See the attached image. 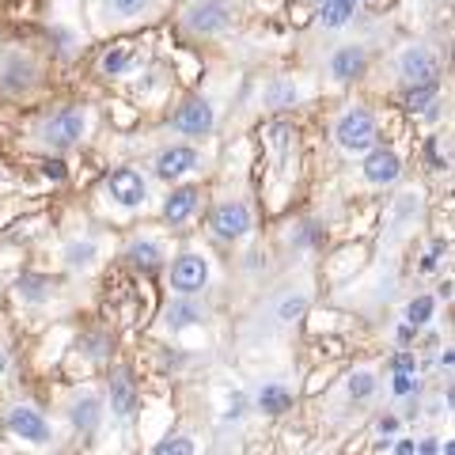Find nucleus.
Here are the masks:
<instances>
[{
	"label": "nucleus",
	"mask_w": 455,
	"mask_h": 455,
	"mask_svg": "<svg viewBox=\"0 0 455 455\" xmlns=\"http://www.w3.org/2000/svg\"><path fill=\"white\" fill-rule=\"evenodd\" d=\"M197 209H202V190L190 187V182H179V187L164 197L160 217H164V224H171V228H182V224H190V220L197 217Z\"/></svg>",
	"instance_id": "obj_22"
},
{
	"label": "nucleus",
	"mask_w": 455,
	"mask_h": 455,
	"mask_svg": "<svg viewBox=\"0 0 455 455\" xmlns=\"http://www.w3.org/2000/svg\"><path fill=\"white\" fill-rule=\"evenodd\" d=\"M357 16H361V0H319L315 4V27L323 35L349 31Z\"/></svg>",
	"instance_id": "obj_24"
},
{
	"label": "nucleus",
	"mask_w": 455,
	"mask_h": 455,
	"mask_svg": "<svg viewBox=\"0 0 455 455\" xmlns=\"http://www.w3.org/2000/svg\"><path fill=\"white\" fill-rule=\"evenodd\" d=\"M68 421H73L76 433L95 436L99 429H103V421H107V403H103V395L92 391V387H80L73 398H68Z\"/></svg>",
	"instance_id": "obj_20"
},
{
	"label": "nucleus",
	"mask_w": 455,
	"mask_h": 455,
	"mask_svg": "<svg viewBox=\"0 0 455 455\" xmlns=\"http://www.w3.org/2000/svg\"><path fill=\"white\" fill-rule=\"evenodd\" d=\"M145 65H148V46L145 42L122 38V42H114V46H107L103 57H99V76L103 80H125V76L140 73Z\"/></svg>",
	"instance_id": "obj_15"
},
{
	"label": "nucleus",
	"mask_w": 455,
	"mask_h": 455,
	"mask_svg": "<svg viewBox=\"0 0 455 455\" xmlns=\"http://www.w3.org/2000/svg\"><path fill=\"white\" fill-rule=\"evenodd\" d=\"M4 429L27 448H53L57 440V425L50 421L46 410H38L35 403H12L4 410Z\"/></svg>",
	"instance_id": "obj_6"
},
{
	"label": "nucleus",
	"mask_w": 455,
	"mask_h": 455,
	"mask_svg": "<svg viewBox=\"0 0 455 455\" xmlns=\"http://www.w3.org/2000/svg\"><path fill=\"white\" fill-rule=\"evenodd\" d=\"M391 76L398 80V88H418V84H440L444 76V61L429 42H406L391 57Z\"/></svg>",
	"instance_id": "obj_4"
},
{
	"label": "nucleus",
	"mask_w": 455,
	"mask_h": 455,
	"mask_svg": "<svg viewBox=\"0 0 455 455\" xmlns=\"http://www.w3.org/2000/svg\"><path fill=\"white\" fill-rule=\"evenodd\" d=\"M433 315H436V296H414V300L403 307V323L418 326V331H425V326L433 323Z\"/></svg>",
	"instance_id": "obj_31"
},
{
	"label": "nucleus",
	"mask_w": 455,
	"mask_h": 455,
	"mask_svg": "<svg viewBox=\"0 0 455 455\" xmlns=\"http://www.w3.org/2000/svg\"><path fill=\"white\" fill-rule=\"evenodd\" d=\"M383 451H395V455H418V436H395V444H383Z\"/></svg>",
	"instance_id": "obj_38"
},
{
	"label": "nucleus",
	"mask_w": 455,
	"mask_h": 455,
	"mask_svg": "<svg viewBox=\"0 0 455 455\" xmlns=\"http://www.w3.org/2000/svg\"><path fill=\"white\" fill-rule=\"evenodd\" d=\"M311 307V289L307 281H292V284H281V289L269 296V304L262 311V326L266 331H289V326H296Z\"/></svg>",
	"instance_id": "obj_8"
},
{
	"label": "nucleus",
	"mask_w": 455,
	"mask_h": 455,
	"mask_svg": "<svg viewBox=\"0 0 455 455\" xmlns=\"http://www.w3.org/2000/svg\"><path fill=\"white\" fill-rule=\"evenodd\" d=\"M425 160L433 171H448V156L440 152V137H425Z\"/></svg>",
	"instance_id": "obj_37"
},
{
	"label": "nucleus",
	"mask_w": 455,
	"mask_h": 455,
	"mask_svg": "<svg viewBox=\"0 0 455 455\" xmlns=\"http://www.w3.org/2000/svg\"><path fill=\"white\" fill-rule=\"evenodd\" d=\"M160 319H164L160 326H164L167 334H179V331H187V326L205 323V319H209V304L202 300V292H197V296H179V292H175V300L164 307Z\"/></svg>",
	"instance_id": "obj_21"
},
{
	"label": "nucleus",
	"mask_w": 455,
	"mask_h": 455,
	"mask_svg": "<svg viewBox=\"0 0 455 455\" xmlns=\"http://www.w3.org/2000/svg\"><path fill=\"white\" fill-rule=\"evenodd\" d=\"M254 232V209L247 202H220L217 209L209 212V235L220 239V243H239V239H247Z\"/></svg>",
	"instance_id": "obj_13"
},
{
	"label": "nucleus",
	"mask_w": 455,
	"mask_h": 455,
	"mask_svg": "<svg viewBox=\"0 0 455 455\" xmlns=\"http://www.w3.org/2000/svg\"><path fill=\"white\" fill-rule=\"evenodd\" d=\"M425 217V190L421 187H403L391 197V209H387V232L383 239L387 243H398V239H410L418 232V224Z\"/></svg>",
	"instance_id": "obj_10"
},
{
	"label": "nucleus",
	"mask_w": 455,
	"mask_h": 455,
	"mask_svg": "<svg viewBox=\"0 0 455 455\" xmlns=\"http://www.w3.org/2000/svg\"><path fill=\"white\" fill-rule=\"evenodd\" d=\"M444 259H448V243H444V239H433V243L425 247L421 262H418V274H421V277L440 274V266H444Z\"/></svg>",
	"instance_id": "obj_34"
},
{
	"label": "nucleus",
	"mask_w": 455,
	"mask_h": 455,
	"mask_svg": "<svg viewBox=\"0 0 455 455\" xmlns=\"http://www.w3.org/2000/svg\"><path fill=\"white\" fill-rule=\"evenodd\" d=\"M16 300L27 304V307H42V304H50L53 300V292H57V284L50 277H42V274H20L16 277Z\"/></svg>",
	"instance_id": "obj_30"
},
{
	"label": "nucleus",
	"mask_w": 455,
	"mask_h": 455,
	"mask_svg": "<svg viewBox=\"0 0 455 455\" xmlns=\"http://www.w3.org/2000/svg\"><path fill=\"white\" fill-rule=\"evenodd\" d=\"M391 395L406 398V395H421V376H418V357L414 349L403 346L391 357Z\"/></svg>",
	"instance_id": "obj_28"
},
{
	"label": "nucleus",
	"mask_w": 455,
	"mask_h": 455,
	"mask_svg": "<svg viewBox=\"0 0 455 455\" xmlns=\"http://www.w3.org/2000/svg\"><path fill=\"white\" fill-rule=\"evenodd\" d=\"M251 418V395L247 391H232L228 395V403H224V410H220V425H243Z\"/></svg>",
	"instance_id": "obj_32"
},
{
	"label": "nucleus",
	"mask_w": 455,
	"mask_h": 455,
	"mask_svg": "<svg viewBox=\"0 0 455 455\" xmlns=\"http://www.w3.org/2000/svg\"><path fill=\"white\" fill-rule=\"evenodd\" d=\"M239 23V0H187L179 8V27L190 38H220Z\"/></svg>",
	"instance_id": "obj_2"
},
{
	"label": "nucleus",
	"mask_w": 455,
	"mask_h": 455,
	"mask_svg": "<svg viewBox=\"0 0 455 455\" xmlns=\"http://www.w3.org/2000/svg\"><path fill=\"white\" fill-rule=\"evenodd\" d=\"M209 281H212V266L205 259V251H179L175 259H171V269H167V284H171V292H179V296H197V292H205L209 289Z\"/></svg>",
	"instance_id": "obj_9"
},
{
	"label": "nucleus",
	"mask_w": 455,
	"mask_h": 455,
	"mask_svg": "<svg viewBox=\"0 0 455 455\" xmlns=\"http://www.w3.org/2000/svg\"><path fill=\"white\" fill-rule=\"evenodd\" d=\"M292 243L296 247H307V251H315L323 243V228L319 224H296V232H292Z\"/></svg>",
	"instance_id": "obj_36"
},
{
	"label": "nucleus",
	"mask_w": 455,
	"mask_h": 455,
	"mask_svg": "<svg viewBox=\"0 0 455 455\" xmlns=\"http://www.w3.org/2000/svg\"><path fill=\"white\" fill-rule=\"evenodd\" d=\"M103 202L118 217H133L152 205V182L140 167H114L103 182Z\"/></svg>",
	"instance_id": "obj_3"
},
{
	"label": "nucleus",
	"mask_w": 455,
	"mask_h": 455,
	"mask_svg": "<svg viewBox=\"0 0 455 455\" xmlns=\"http://www.w3.org/2000/svg\"><path fill=\"white\" fill-rule=\"evenodd\" d=\"M110 334L107 331H88V334H80L76 338V349L84 353V357H92V361H107L110 357Z\"/></svg>",
	"instance_id": "obj_33"
},
{
	"label": "nucleus",
	"mask_w": 455,
	"mask_h": 455,
	"mask_svg": "<svg viewBox=\"0 0 455 455\" xmlns=\"http://www.w3.org/2000/svg\"><path fill=\"white\" fill-rule=\"evenodd\" d=\"M103 259H107V243L99 235H76L61 247V262L73 269V274H92Z\"/></svg>",
	"instance_id": "obj_23"
},
{
	"label": "nucleus",
	"mask_w": 455,
	"mask_h": 455,
	"mask_svg": "<svg viewBox=\"0 0 455 455\" xmlns=\"http://www.w3.org/2000/svg\"><path fill=\"white\" fill-rule=\"evenodd\" d=\"M156 455H194L197 451V440L187 433H175V436H164L160 444H152Z\"/></svg>",
	"instance_id": "obj_35"
},
{
	"label": "nucleus",
	"mask_w": 455,
	"mask_h": 455,
	"mask_svg": "<svg viewBox=\"0 0 455 455\" xmlns=\"http://www.w3.org/2000/svg\"><path fill=\"white\" fill-rule=\"evenodd\" d=\"M451 361H455V357H451V349H444V357H440V368H444L448 376H451Z\"/></svg>",
	"instance_id": "obj_39"
},
{
	"label": "nucleus",
	"mask_w": 455,
	"mask_h": 455,
	"mask_svg": "<svg viewBox=\"0 0 455 455\" xmlns=\"http://www.w3.org/2000/svg\"><path fill=\"white\" fill-rule=\"evenodd\" d=\"M376 395H379V372L368 364L353 368V372L341 379V403L346 406H368Z\"/></svg>",
	"instance_id": "obj_27"
},
{
	"label": "nucleus",
	"mask_w": 455,
	"mask_h": 455,
	"mask_svg": "<svg viewBox=\"0 0 455 455\" xmlns=\"http://www.w3.org/2000/svg\"><path fill=\"white\" fill-rule=\"evenodd\" d=\"M307 95H311V92L300 84V76L281 73V76H269V80H266L262 103H266V110H292V107H300Z\"/></svg>",
	"instance_id": "obj_25"
},
{
	"label": "nucleus",
	"mask_w": 455,
	"mask_h": 455,
	"mask_svg": "<svg viewBox=\"0 0 455 455\" xmlns=\"http://www.w3.org/2000/svg\"><path fill=\"white\" fill-rule=\"evenodd\" d=\"M160 8H164V0H99V20L110 31H118V27H137V23L156 20Z\"/></svg>",
	"instance_id": "obj_18"
},
{
	"label": "nucleus",
	"mask_w": 455,
	"mask_h": 455,
	"mask_svg": "<svg viewBox=\"0 0 455 455\" xmlns=\"http://www.w3.org/2000/svg\"><path fill=\"white\" fill-rule=\"evenodd\" d=\"M292 403H296V387H292L289 376H262L251 391V410H259L262 418L289 414Z\"/></svg>",
	"instance_id": "obj_17"
},
{
	"label": "nucleus",
	"mask_w": 455,
	"mask_h": 455,
	"mask_svg": "<svg viewBox=\"0 0 455 455\" xmlns=\"http://www.w3.org/2000/svg\"><path fill=\"white\" fill-rule=\"evenodd\" d=\"M92 130H95V110L84 103H73V107L46 114V118L35 125V140L46 152H68V148L84 145V140L92 137Z\"/></svg>",
	"instance_id": "obj_1"
},
{
	"label": "nucleus",
	"mask_w": 455,
	"mask_h": 455,
	"mask_svg": "<svg viewBox=\"0 0 455 455\" xmlns=\"http://www.w3.org/2000/svg\"><path fill=\"white\" fill-rule=\"evenodd\" d=\"M107 410L114 414V421H130L137 414L140 406V395H137V379L130 376V368H114V372L107 376Z\"/></svg>",
	"instance_id": "obj_19"
},
{
	"label": "nucleus",
	"mask_w": 455,
	"mask_h": 455,
	"mask_svg": "<svg viewBox=\"0 0 455 455\" xmlns=\"http://www.w3.org/2000/svg\"><path fill=\"white\" fill-rule=\"evenodd\" d=\"M167 130L179 133V137H194V140L197 137H209L212 130H217V107H212V99H205V95L182 99L179 110L171 114Z\"/></svg>",
	"instance_id": "obj_14"
},
{
	"label": "nucleus",
	"mask_w": 455,
	"mask_h": 455,
	"mask_svg": "<svg viewBox=\"0 0 455 455\" xmlns=\"http://www.w3.org/2000/svg\"><path fill=\"white\" fill-rule=\"evenodd\" d=\"M8 372V357H4V349H0V376Z\"/></svg>",
	"instance_id": "obj_40"
},
{
	"label": "nucleus",
	"mask_w": 455,
	"mask_h": 455,
	"mask_svg": "<svg viewBox=\"0 0 455 455\" xmlns=\"http://www.w3.org/2000/svg\"><path fill=\"white\" fill-rule=\"evenodd\" d=\"M364 4H372V8H376V4H379V0H361V8H364Z\"/></svg>",
	"instance_id": "obj_41"
},
{
	"label": "nucleus",
	"mask_w": 455,
	"mask_h": 455,
	"mask_svg": "<svg viewBox=\"0 0 455 455\" xmlns=\"http://www.w3.org/2000/svg\"><path fill=\"white\" fill-rule=\"evenodd\" d=\"M35 88H38V61L27 50H8L0 57V92L23 99Z\"/></svg>",
	"instance_id": "obj_16"
},
{
	"label": "nucleus",
	"mask_w": 455,
	"mask_h": 455,
	"mask_svg": "<svg viewBox=\"0 0 455 455\" xmlns=\"http://www.w3.org/2000/svg\"><path fill=\"white\" fill-rule=\"evenodd\" d=\"M331 137H334L338 152L361 156V152H368V148H372L376 140H379V122H376V114L368 110L364 103H349V107L334 118Z\"/></svg>",
	"instance_id": "obj_5"
},
{
	"label": "nucleus",
	"mask_w": 455,
	"mask_h": 455,
	"mask_svg": "<svg viewBox=\"0 0 455 455\" xmlns=\"http://www.w3.org/2000/svg\"><path fill=\"white\" fill-rule=\"evenodd\" d=\"M205 171V152L194 145H167L152 156V175L160 182H187Z\"/></svg>",
	"instance_id": "obj_12"
},
{
	"label": "nucleus",
	"mask_w": 455,
	"mask_h": 455,
	"mask_svg": "<svg viewBox=\"0 0 455 455\" xmlns=\"http://www.w3.org/2000/svg\"><path fill=\"white\" fill-rule=\"evenodd\" d=\"M403 107H406L410 118L440 122V114H444V92H440V84H418V88H403Z\"/></svg>",
	"instance_id": "obj_26"
},
{
	"label": "nucleus",
	"mask_w": 455,
	"mask_h": 455,
	"mask_svg": "<svg viewBox=\"0 0 455 455\" xmlns=\"http://www.w3.org/2000/svg\"><path fill=\"white\" fill-rule=\"evenodd\" d=\"M368 65H372V50H368V42L364 38H346V42H338V46L326 53L323 76H326L331 88H349V84H357L368 73Z\"/></svg>",
	"instance_id": "obj_7"
},
{
	"label": "nucleus",
	"mask_w": 455,
	"mask_h": 455,
	"mask_svg": "<svg viewBox=\"0 0 455 455\" xmlns=\"http://www.w3.org/2000/svg\"><path fill=\"white\" fill-rule=\"evenodd\" d=\"M403 171H406L403 156H398L391 145H379L376 140L368 152H361L357 179L364 182V187H372V190H387V187H395V182L403 179Z\"/></svg>",
	"instance_id": "obj_11"
},
{
	"label": "nucleus",
	"mask_w": 455,
	"mask_h": 455,
	"mask_svg": "<svg viewBox=\"0 0 455 455\" xmlns=\"http://www.w3.org/2000/svg\"><path fill=\"white\" fill-rule=\"evenodd\" d=\"M125 262L152 274V269L167 266V243H164V239H156V235H137V239L125 243Z\"/></svg>",
	"instance_id": "obj_29"
}]
</instances>
